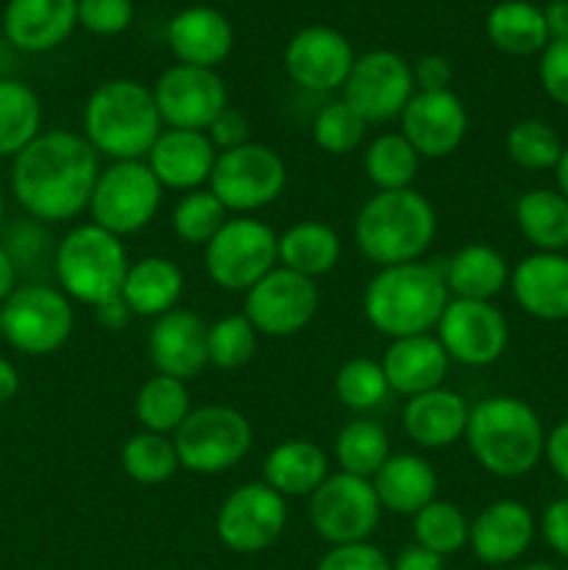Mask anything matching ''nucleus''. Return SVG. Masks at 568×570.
<instances>
[{
  "label": "nucleus",
  "mask_w": 568,
  "mask_h": 570,
  "mask_svg": "<svg viewBox=\"0 0 568 570\" xmlns=\"http://www.w3.org/2000/svg\"><path fill=\"white\" fill-rule=\"evenodd\" d=\"M449 365V354L434 334L390 340L382 356V371L388 376L390 393L407 395V399L443 387Z\"/></svg>",
  "instance_id": "nucleus-26"
},
{
  "label": "nucleus",
  "mask_w": 568,
  "mask_h": 570,
  "mask_svg": "<svg viewBox=\"0 0 568 570\" xmlns=\"http://www.w3.org/2000/svg\"><path fill=\"white\" fill-rule=\"evenodd\" d=\"M92 312H95V323H98L100 328H106V332H123V328H126L134 317V312L128 309V304L123 295L104 301V304L95 306Z\"/></svg>",
  "instance_id": "nucleus-54"
},
{
  "label": "nucleus",
  "mask_w": 568,
  "mask_h": 570,
  "mask_svg": "<svg viewBox=\"0 0 568 570\" xmlns=\"http://www.w3.org/2000/svg\"><path fill=\"white\" fill-rule=\"evenodd\" d=\"M566 570H568V568H566Z\"/></svg>",
  "instance_id": "nucleus-63"
},
{
  "label": "nucleus",
  "mask_w": 568,
  "mask_h": 570,
  "mask_svg": "<svg viewBox=\"0 0 568 570\" xmlns=\"http://www.w3.org/2000/svg\"><path fill=\"white\" fill-rule=\"evenodd\" d=\"M566 145L543 120H521L507 131V156L523 170H555Z\"/></svg>",
  "instance_id": "nucleus-44"
},
{
  "label": "nucleus",
  "mask_w": 568,
  "mask_h": 570,
  "mask_svg": "<svg viewBox=\"0 0 568 570\" xmlns=\"http://www.w3.org/2000/svg\"><path fill=\"white\" fill-rule=\"evenodd\" d=\"M449 301L443 265L418 259L379 267L362 293V315L384 337H415L438 328Z\"/></svg>",
  "instance_id": "nucleus-2"
},
{
  "label": "nucleus",
  "mask_w": 568,
  "mask_h": 570,
  "mask_svg": "<svg viewBox=\"0 0 568 570\" xmlns=\"http://www.w3.org/2000/svg\"><path fill=\"white\" fill-rule=\"evenodd\" d=\"M209 365L221 371H239L254 360L259 348V332L245 315H226L209 326Z\"/></svg>",
  "instance_id": "nucleus-45"
},
{
  "label": "nucleus",
  "mask_w": 568,
  "mask_h": 570,
  "mask_svg": "<svg viewBox=\"0 0 568 570\" xmlns=\"http://www.w3.org/2000/svg\"><path fill=\"white\" fill-rule=\"evenodd\" d=\"M546 31L551 39H568V0H549L543 6Z\"/></svg>",
  "instance_id": "nucleus-56"
},
{
  "label": "nucleus",
  "mask_w": 568,
  "mask_h": 570,
  "mask_svg": "<svg viewBox=\"0 0 568 570\" xmlns=\"http://www.w3.org/2000/svg\"><path fill=\"white\" fill-rule=\"evenodd\" d=\"M228 220V212L212 189H193L178 198L173 209V232L187 245H206L223 223Z\"/></svg>",
  "instance_id": "nucleus-42"
},
{
  "label": "nucleus",
  "mask_w": 568,
  "mask_h": 570,
  "mask_svg": "<svg viewBox=\"0 0 568 570\" xmlns=\"http://www.w3.org/2000/svg\"><path fill=\"white\" fill-rule=\"evenodd\" d=\"M518 570H557V568L549 566V562H529V566H521Z\"/></svg>",
  "instance_id": "nucleus-60"
},
{
  "label": "nucleus",
  "mask_w": 568,
  "mask_h": 570,
  "mask_svg": "<svg viewBox=\"0 0 568 570\" xmlns=\"http://www.w3.org/2000/svg\"><path fill=\"white\" fill-rule=\"evenodd\" d=\"M510 289L535 321H568V256L543 250L523 256L510 271Z\"/></svg>",
  "instance_id": "nucleus-23"
},
{
  "label": "nucleus",
  "mask_w": 568,
  "mask_h": 570,
  "mask_svg": "<svg viewBox=\"0 0 568 570\" xmlns=\"http://www.w3.org/2000/svg\"><path fill=\"white\" fill-rule=\"evenodd\" d=\"M189 412H193V404H189L187 382L161 376V373L150 376L134 399V415L143 432L176 434Z\"/></svg>",
  "instance_id": "nucleus-36"
},
{
  "label": "nucleus",
  "mask_w": 568,
  "mask_h": 570,
  "mask_svg": "<svg viewBox=\"0 0 568 570\" xmlns=\"http://www.w3.org/2000/svg\"><path fill=\"white\" fill-rule=\"evenodd\" d=\"M217 148L206 131H184V128H161L154 148L145 156V165L165 189L193 193L209 184L215 170Z\"/></svg>",
  "instance_id": "nucleus-21"
},
{
  "label": "nucleus",
  "mask_w": 568,
  "mask_h": 570,
  "mask_svg": "<svg viewBox=\"0 0 568 570\" xmlns=\"http://www.w3.org/2000/svg\"><path fill=\"white\" fill-rule=\"evenodd\" d=\"M382 510L395 515H415L438 499V473L418 454H390L371 479Z\"/></svg>",
  "instance_id": "nucleus-28"
},
{
  "label": "nucleus",
  "mask_w": 568,
  "mask_h": 570,
  "mask_svg": "<svg viewBox=\"0 0 568 570\" xmlns=\"http://www.w3.org/2000/svg\"><path fill=\"white\" fill-rule=\"evenodd\" d=\"M421 156L407 142L404 134H379L365 148L362 167H365L368 181L376 187V193L390 189H412V181L421 170Z\"/></svg>",
  "instance_id": "nucleus-37"
},
{
  "label": "nucleus",
  "mask_w": 568,
  "mask_h": 570,
  "mask_svg": "<svg viewBox=\"0 0 568 570\" xmlns=\"http://www.w3.org/2000/svg\"><path fill=\"white\" fill-rule=\"evenodd\" d=\"M543 460L549 462L555 476L568 484V421L557 423V426L546 434Z\"/></svg>",
  "instance_id": "nucleus-53"
},
{
  "label": "nucleus",
  "mask_w": 568,
  "mask_h": 570,
  "mask_svg": "<svg viewBox=\"0 0 568 570\" xmlns=\"http://www.w3.org/2000/svg\"><path fill=\"white\" fill-rule=\"evenodd\" d=\"M343 243L337 232L321 220H301L278 234V265L312 278L326 276L337 267Z\"/></svg>",
  "instance_id": "nucleus-32"
},
{
  "label": "nucleus",
  "mask_w": 568,
  "mask_h": 570,
  "mask_svg": "<svg viewBox=\"0 0 568 570\" xmlns=\"http://www.w3.org/2000/svg\"><path fill=\"white\" fill-rule=\"evenodd\" d=\"M178 462L184 471L215 476L237 468L254 445L251 421L234 406H198L173 434Z\"/></svg>",
  "instance_id": "nucleus-7"
},
{
  "label": "nucleus",
  "mask_w": 568,
  "mask_h": 570,
  "mask_svg": "<svg viewBox=\"0 0 568 570\" xmlns=\"http://www.w3.org/2000/svg\"><path fill=\"white\" fill-rule=\"evenodd\" d=\"M161 134L150 87L134 78L98 83L84 104V139L111 161H139Z\"/></svg>",
  "instance_id": "nucleus-4"
},
{
  "label": "nucleus",
  "mask_w": 568,
  "mask_h": 570,
  "mask_svg": "<svg viewBox=\"0 0 568 570\" xmlns=\"http://www.w3.org/2000/svg\"><path fill=\"white\" fill-rule=\"evenodd\" d=\"M3 340L26 356L56 354L70 340L76 312L70 298L50 284H22L0 304Z\"/></svg>",
  "instance_id": "nucleus-10"
},
{
  "label": "nucleus",
  "mask_w": 568,
  "mask_h": 570,
  "mask_svg": "<svg viewBox=\"0 0 568 570\" xmlns=\"http://www.w3.org/2000/svg\"><path fill=\"white\" fill-rule=\"evenodd\" d=\"M161 195L165 187L156 181L145 159L111 161L95 181L87 212L95 226L123 239L154 223V217L159 215Z\"/></svg>",
  "instance_id": "nucleus-9"
},
{
  "label": "nucleus",
  "mask_w": 568,
  "mask_h": 570,
  "mask_svg": "<svg viewBox=\"0 0 568 570\" xmlns=\"http://www.w3.org/2000/svg\"><path fill=\"white\" fill-rule=\"evenodd\" d=\"M0 337H3V315H0Z\"/></svg>",
  "instance_id": "nucleus-62"
},
{
  "label": "nucleus",
  "mask_w": 568,
  "mask_h": 570,
  "mask_svg": "<svg viewBox=\"0 0 568 570\" xmlns=\"http://www.w3.org/2000/svg\"><path fill=\"white\" fill-rule=\"evenodd\" d=\"M334 393H337L340 404L351 412L379 410L390 395L382 362L368 360V356H354V360L343 362L334 376Z\"/></svg>",
  "instance_id": "nucleus-41"
},
{
  "label": "nucleus",
  "mask_w": 568,
  "mask_h": 570,
  "mask_svg": "<svg viewBox=\"0 0 568 570\" xmlns=\"http://www.w3.org/2000/svg\"><path fill=\"white\" fill-rule=\"evenodd\" d=\"M412 76H415V89L418 92H440V89H451V61L440 53H429L418 59V65H412Z\"/></svg>",
  "instance_id": "nucleus-52"
},
{
  "label": "nucleus",
  "mask_w": 568,
  "mask_h": 570,
  "mask_svg": "<svg viewBox=\"0 0 568 570\" xmlns=\"http://www.w3.org/2000/svg\"><path fill=\"white\" fill-rule=\"evenodd\" d=\"M123 298L134 317H161L176 309L184 295V273L167 256H143L128 267Z\"/></svg>",
  "instance_id": "nucleus-31"
},
{
  "label": "nucleus",
  "mask_w": 568,
  "mask_h": 570,
  "mask_svg": "<svg viewBox=\"0 0 568 570\" xmlns=\"http://www.w3.org/2000/svg\"><path fill=\"white\" fill-rule=\"evenodd\" d=\"M287 187V165L282 156L262 142L239 145L217 154L209 189L226 212L251 215L276 204Z\"/></svg>",
  "instance_id": "nucleus-11"
},
{
  "label": "nucleus",
  "mask_w": 568,
  "mask_h": 570,
  "mask_svg": "<svg viewBox=\"0 0 568 570\" xmlns=\"http://www.w3.org/2000/svg\"><path fill=\"white\" fill-rule=\"evenodd\" d=\"M120 465L128 479H134L137 484H148V488L165 484L167 479L182 471L173 440L167 434L154 432H139L128 438L120 449Z\"/></svg>",
  "instance_id": "nucleus-39"
},
{
  "label": "nucleus",
  "mask_w": 568,
  "mask_h": 570,
  "mask_svg": "<svg viewBox=\"0 0 568 570\" xmlns=\"http://www.w3.org/2000/svg\"><path fill=\"white\" fill-rule=\"evenodd\" d=\"M555 178H557V193H560L562 198L568 200V145H566V148H562L560 161H557Z\"/></svg>",
  "instance_id": "nucleus-59"
},
{
  "label": "nucleus",
  "mask_w": 568,
  "mask_h": 570,
  "mask_svg": "<svg viewBox=\"0 0 568 570\" xmlns=\"http://www.w3.org/2000/svg\"><path fill=\"white\" fill-rule=\"evenodd\" d=\"M321 293L315 282L287 267H273L245 293V312L259 337H293L317 315Z\"/></svg>",
  "instance_id": "nucleus-16"
},
{
  "label": "nucleus",
  "mask_w": 568,
  "mask_h": 570,
  "mask_svg": "<svg viewBox=\"0 0 568 570\" xmlns=\"http://www.w3.org/2000/svg\"><path fill=\"white\" fill-rule=\"evenodd\" d=\"M390 456V438L382 423L371 417L349 421L334 438V460L340 471L360 479H373Z\"/></svg>",
  "instance_id": "nucleus-38"
},
{
  "label": "nucleus",
  "mask_w": 568,
  "mask_h": 570,
  "mask_svg": "<svg viewBox=\"0 0 568 570\" xmlns=\"http://www.w3.org/2000/svg\"><path fill=\"white\" fill-rule=\"evenodd\" d=\"M434 337L451 362L466 367H488L505 356L510 343L507 317L493 301L451 298L440 315Z\"/></svg>",
  "instance_id": "nucleus-15"
},
{
  "label": "nucleus",
  "mask_w": 568,
  "mask_h": 570,
  "mask_svg": "<svg viewBox=\"0 0 568 570\" xmlns=\"http://www.w3.org/2000/svg\"><path fill=\"white\" fill-rule=\"evenodd\" d=\"M287 527V499L265 482H248L223 499L215 518L221 543L234 554H259L271 549Z\"/></svg>",
  "instance_id": "nucleus-14"
},
{
  "label": "nucleus",
  "mask_w": 568,
  "mask_h": 570,
  "mask_svg": "<svg viewBox=\"0 0 568 570\" xmlns=\"http://www.w3.org/2000/svg\"><path fill=\"white\" fill-rule=\"evenodd\" d=\"M3 217H6V198H3V189H0V226H3Z\"/></svg>",
  "instance_id": "nucleus-61"
},
{
  "label": "nucleus",
  "mask_w": 568,
  "mask_h": 570,
  "mask_svg": "<svg viewBox=\"0 0 568 570\" xmlns=\"http://www.w3.org/2000/svg\"><path fill=\"white\" fill-rule=\"evenodd\" d=\"M17 273L20 271H17L14 259L9 256L6 245L0 243V304L17 289Z\"/></svg>",
  "instance_id": "nucleus-58"
},
{
  "label": "nucleus",
  "mask_w": 568,
  "mask_h": 570,
  "mask_svg": "<svg viewBox=\"0 0 568 570\" xmlns=\"http://www.w3.org/2000/svg\"><path fill=\"white\" fill-rule=\"evenodd\" d=\"M415 95L412 65L393 50H368L356 56L343 83V100L360 111L368 126L395 120Z\"/></svg>",
  "instance_id": "nucleus-13"
},
{
  "label": "nucleus",
  "mask_w": 568,
  "mask_h": 570,
  "mask_svg": "<svg viewBox=\"0 0 568 570\" xmlns=\"http://www.w3.org/2000/svg\"><path fill=\"white\" fill-rule=\"evenodd\" d=\"M134 22V0H78V26L95 37H117Z\"/></svg>",
  "instance_id": "nucleus-46"
},
{
  "label": "nucleus",
  "mask_w": 568,
  "mask_h": 570,
  "mask_svg": "<svg viewBox=\"0 0 568 570\" xmlns=\"http://www.w3.org/2000/svg\"><path fill=\"white\" fill-rule=\"evenodd\" d=\"M6 250H9V256L14 259L17 271H22V267L33 265L37 259H42L45 250H48V234L42 232V226H39V220H28V223H20V226H14L9 232V239H6Z\"/></svg>",
  "instance_id": "nucleus-49"
},
{
  "label": "nucleus",
  "mask_w": 568,
  "mask_h": 570,
  "mask_svg": "<svg viewBox=\"0 0 568 570\" xmlns=\"http://www.w3.org/2000/svg\"><path fill=\"white\" fill-rule=\"evenodd\" d=\"M535 532L538 529L527 504L516 499H499L473 518L468 546L484 566H510L527 554Z\"/></svg>",
  "instance_id": "nucleus-22"
},
{
  "label": "nucleus",
  "mask_w": 568,
  "mask_h": 570,
  "mask_svg": "<svg viewBox=\"0 0 568 570\" xmlns=\"http://www.w3.org/2000/svg\"><path fill=\"white\" fill-rule=\"evenodd\" d=\"M42 134V100L17 78H0V159H14Z\"/></svg>",
  "instance_id": "nucleus-35"
},
{
  "label": "nucleus",
  "mask_w": 568,
  "mask_h": 570,
  "mask_svg": "<svg viewBox=\"0 0 568 570\" xmlns=\"http://www.w3.org/2000/svg\"><path fill=\"white\" fill-rule=\"evenodd\" d=\"M17 393H20V373L9 360L0 356V406L14 401Z\"/></svg>",
  "instance_id": "nucleus-57"
},
{
  "label": "nucleus",
  "mask_w": 568,
  "mask_h": 570,
  "mask_svg": "<svg viewBox=\"0 0 568 570\" xmlns=\"http://www.w3.org/2000/svg\"><path fill=\"white\" fill-rule=\"evenodd\" d=\"M209 326L189 309H170L156 317L148 334V360L161 376L189 379L200 376L209 365Z\"/></svg>",
  "instance_id": "nucleus-20"
},
{
  "label": "nucleus",
  "mask_w": 568,
  "mask_h": 570,
  "mask_svg": "<svg viewBox=\"0 0 568 570\" xmlns=\"http://www.w3.org/2000/svg\"><path fill=\"white\" fill-rule=\"evenodd\" d=\"M412 534H415V543L421 549L438 557H451L462 546H468L471 521L457 504L434 499L412 515Z\"/></svg>",
  "instance_id": "nucleus-40"
},
{
  "label": "nucleus",
  "mask_w": 568,
  "mask_h": 570,
  "mask_svg": "<svg viewBox=\"0 0 568 570\" xmlns=\"http://www.w3.org/2000/svg\"><path fill=\"white\" fill-rule=\"evenodd\" d=\"M540 538L557 557L568 560V499H555L540 515Z\"/></svg>",
  "instance_id": "nucleus-51"
},
{
  "label": "nucleus",
  "mask_w": 568,
  "mask_h": 570,
  "mask_svg": "<svg viewBox=\"0 0 568 570\" xmlns=\"http://www.w3.org/2000/svg\"><path fill=\"white\" fill-rule=\"evenodd\" d=\"M100 156L76 131H42L11 161V195L31 220L65 223L89 209Z\"/></svg>",
  "instance_id": "nucleus-1"
},
{
  "label": "nucleus",
  "mask_w": 568,
  "mask_h": 570,
  "mask_svg": "<svg viewBox=\"0 0 568 570\" xmlns=\"http://www.w3.org/2000/svg\"><path fill=\"white\" fill-rule=\"evenodd\" d=\"M206 137L212 139L217 154H223V150H234L239 148V145L251 142V122L243 111L234 109V106H226V109L212 120V126L206 128Z\"/></svg>",
  "instance_id": "nucleus-50"
},
{
  "label": "nucleus",
  "mask_w": 568,
  "mask_h": 570,
  "mask_svg": "<svg viewBox=\"0 0 568 570\" xmlns=\"http://www.w3.org/2000/svg\"><path fill=\"white\" fill-rule=\"evenodd\" d=\"M78 26V0H9L3 33L22 53H48Z\"/></svg>",
  "instance_id": "nucleus-24"
},
{
  "label": "nucleus",
  "mask_w": 568,
  "mask_h": 570,
  "mask_svg": "<svg viewBox=\"0 0 568 570\" xmlns=\"http://www.w3.org/2000/svg\"><path fill=\"white\" fill-rule=\"evenodd\" d=\"M382 521V504L371 479L351 473H329L310 495V523L329 546L365 543Z\"/></svg>",
  "instance_id": "nucleus-12"
},
{
  "label": "nucleus",
  "mask_w": 568,
  "mask_h": 570,
  "mask_svg": "<svg viewBox=\"0 0 568 570\" xmlns=\"http://www.w3.org/2000/svg\"><path fill=\"white\" fill-rule=\"evenodd\" d=\"M329 476V456L312 440H284L273 445L262 465V482L284 499L312 495Z\"/></svg>",
  "instance_id": "nucleus-29"
},
{
  "label": "nucleus",
  "mask_w": 568,
  "mask_h": 570,
  "mask_svg": "<svg viewBox=\"0 0 568 570\" xmlns=\"http://www.w3.org/2000/svg\"><path fill=\"white\" fill-rule=\"evenodd\" d=\"M161 126L184 131H206L228 106V92L217 70L173 65L150 87Z\"/></svg>",
  "instance_id": "nucleus-17"
},
{
  "label": "nucleus",
  "mask_w": 568,
  "mask_h": 570,
  "mask_svg": "<svg viewBox=\"0 0 568 570\" xmlns=\"http://www.w3.org/2000/svg\"><path fill=\"white\" fill-rule=\"evenodd\" d=\"M466 443L484 471L499 479H518L543 460L546 432L527 401L516 395H488L471 406Z\"/></svg>",
  "instance_id": "nucleus-3"
},
{
  "label": "nucleus",
  "mask_w": 568,
  "mask_h": 570,
  "mask_svg": "<svg viewBox=\"0 0 568 570\" xmlns=\"http://www.w3.org/2000/svg\"><path fill=\"white\" fill-rule=\"evenodd\" d=\"M516 226L521 237L543 254L568 250V200L557 189H527L516 200Z\"/></svg>",
  "instance_id": "nucleus-33"
},
{
  "label": "nucleus",
  "mask_w": 568,
  "mask_h": 570,
  "mask_svg": "<svg viewBox=\"0 0 568 570\" xmlns=\"http://www.w3.org/2000/svg\"><path fill=\"white\" fill-rule=\"evenodd\" d=\"M471 406L460 393L449 387L429 390V393L407 399L401 423L412 443L421 449H449L466 438Z\"/></svg>",
  "instance_id": "nucleus-27"
},
{
  "label": "nucleus",
  "mask_w": 568,
  "mask_h": 570,
  "mask_svg": "<svg viewBox=\"0 0 568 570\" xmlns=\"http://www.w3.org/2000/svg\"><path fill=\"white\" fill-rule=\"evenodd\" d=\"M484 33L507 56H532L549 45L543 9L529 0H501L484 17Z\"/></svg>",
  "instance_id": "nucleus-34"
},
{
  "label": "nucleus",
  "mask_w": 568,
  "mask_h": 570,
  "mask_svg": "<svg viewBox=\"0 0 568 570\" xmlns=\"http://www.w3.org/2000/svg\"><path fill=\"white\" fill-rule=\"evenodd\" d=\"M538 78L543 92L568 109V39H551L540 50Z\"/></svg>",
  "instance_id": "nucleus-48"
},
{
  "label": "nucleus",
  "mask_w": 568,
  "mask_h": 570,
  "mask_svg": "<svg viewBox=\"0 0 568 570\" xmlns=\"http://www.w3.org/2000/svg\"><path fill=\"white\" fill-rule=\"evenodd\" d=\"M167 48L178 65L215 70L234 50V28L212 6H187L167 22Z\"/></svg>",
  "instance_id": "nucleus-25"
},
{
  "label": "nucleus",
  "mask_w": 568,
  "mask_h": 570,
  "mask_svg": "<svg viewBox=\"0 0 568 570\" xmlns=\"http://www.w3.org/2000/svg\"><path fill=\"white\" fill-rule=\"evenodd\" d=\"M365 131L368 122L343 98L323 104L312 120V139L323 154L332 156H343L360 148Z\"/></svg>",
  "instance_id": "nucleus-43"
},
{
  "label": "nucleus",
  "mask_w": 568,
  "mask_h": 570,
  "mask_svg": "<svg viewBox=\"0 0 568 570\" xmlns=\"http://www.w3.org/2000/svg\"><path fill=\"white\" fill-rule=\"evenodd\" d=\"M354 61L356 53L349 37L332 26L301 28L284 48V70L290 81L317 95L343 89Z\"/></svg>",
  "instance_id": "nucleus-18"
},
{
  "label": "nucleus",
  "mask_w": 568,
  "mask_h": 570,
  "mask_svg": "<svg viewBox=\"0 0 568 570\" xmlns=\"http://www.w3.org/2000/svg\"><path fill=\"white\" fill-rule=\"evenodd\" d=\"M438 212L418 189L376 193L360 206L354 243L368 262L379 267L418 262L434 243Z\"/></svg>",
  "instance_id": "nucleus-5"
},
{
  "label": "nucleus",
  "mask_w": 568,
  "mask_h": 570,
  "mask_svg": "<svg viewBox=\"0 0 568 570\" xmlns=\"http://www.w3.org/2000/svg\"><path fill=\"white\" fill-rule=\"evenodd\" d=\"M445 287L451 298L493 301L505 287H510V265L505 256L484 243L462 245L443 262Z\"/></svg>",
  "instance_id": "nucleus-30"
},
{
  "label": "nucleus",
  "mask_w": 568,
  "mask_h": 570,
  "mask_svg": "<svg viewBox=\"0 0 568 570\" xmlns=\"http://www.w3.org/2000/svg\"><path fill=\"white\" fill-rule=\"evenodd\" d=\"M204 267L209 282L226 293H248L278 267V234L251 215L228 217L204 245Z\"/></svg>",
  "instance_id": "nucleus-8"
},
{
  "label": "nucleus",
  "mask_w": 568,
  "mask_h": 570,
  "mask_svg": "<svg viewBox=\"0 0 568 570\" xmlns=\"http://www.w3.org/2000/svg\"><path fill=\"white\" fill-rule=\"evenodd\" d=\"M393 570H443V557L421 549V546H407L393 560Z\"/></svg>",
  "instance_id": "nucleus-55"
},
{
  "label": "nucleus",
  "mask_w": 568,
  "mask_h": 570,
  "mask_svg": "<svg viewBox=\"0 0 568 570\" xmlns=\"http://www.w3.org/2000/svg\"><path fill=\"white\" fill-rule=\"evenodd\" d=\"M401 134L421 159H445L462 145L468 134V109L451 89L418 92L401 111Z\"/></svg>",
  "instance_id": "nucleus-19"
},
{
  "label": "nucleus",
  "mask_w": 568,
  "mask_h": 570,
  "mask_svg": "<svg viewBox=\"0 0 568 570\" xmlns=\"http://www.w3.org/2000/svg\"><path fill=\"white\" fill-rule=\"evenodd\" d=\"M315 570H393V560L373 543L332 546Z\"/></svg>",
  "instance_id": "nucleus-47"
},
{
  "label": "nucleus",
  "mask_w": 568,
  "mask_h": 570,
  "mask_svg": "<svg viewBox=\"0 0 568 570\" xmlns=\"http://www.w3.org/2000/svg\"><path fill=\"white\" fill-rule=\"evenodd\" d=\"M128 267L131 262L123 239L95 223L70 228L53 254V271L61 293L92 309L123 293Z\"/></svg>",
  "instance_id": "nucleus-6"
}]
</instances>
